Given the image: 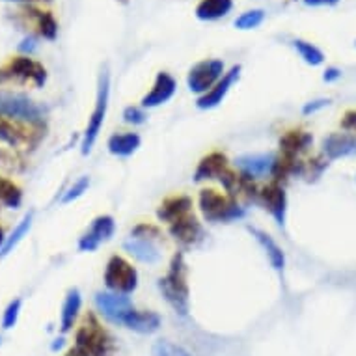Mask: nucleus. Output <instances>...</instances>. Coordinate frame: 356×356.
<instances>
[{"mask_svg":"<svg viewBox=\"0 0 356 356\" xmlns=\"http://www.w3.org/2000/svg\"><path fill=\"white\" fill-rule=\"evenodd\" d=\"M159 291L170 308L179 317L191 314V284H188V263L185 252H175L170 259L166 273L157 282Z\"/></svg>","mask_w":356,"mask_h":356,"instance_id":"1","label":"nucleus"},{"mask_svg":"<svg viewBox=\"0 0 356 356\" xmlns=\"http://www.w3.org/2000/svg\"><path fill=\"white\" fill-rule=\"evenodd\" d=\"M164 232L155 222L142 220L135 224L123 241L127 256L144 265H157L163 259Z\"/></svg>","mask_w":356,"mask_h":356,"instance_id":"2","label":"nucleus"},{"mask_svg":"<svg viewBox=\"0 0 356 356\" xmlns=\"http://www.w3.org/2000/svg\"><path fill=\"white\" fill-rule=\"evenodd\" d=\"M73 347L86 356H112L116 353V339L97 312H88L76 325Z\"/></svg>","mask_w":356,"mask_h":356,"instance_id":"3","label":"nucleus"},{"mask_svg":"<svg viewBox=\"0 0 356 356\" xmlns=\"http://www.w3.org/2000/svg\"><path fill=\"white\" fill-rule=\"evenodd\" d=\"M196 204L202 218L209 224H228L241 220L246 215V209L239 200L215 187L200 188Z\"/></svg>","mask_w":356,"mask_h":356,"instance_id":"4","label":"nucleus"},{"mask_svg":"<svg viewBox=\"0 0 356 356\" xmlns=\"http://www.w3.org/2000/svg\"><path fill=\"white\" fill-rule=\"evenodd\" d=\"M108 101H111V73H108V67H103L99 73V81H97V97H95L94 112L88 118V125L81 138L82 155H90L95 142L99 138L103 125H105L106 112H108Z\"/></svg>","mask_w":356,"mask_h":356,"instance_id":"5","label":"nucleus"},{"mask_svg":"<svg viewBox=\"0 0 356 356\" xmlns=\"http://www.w3.org/2000/svg\"><path fill=\"white\" fill-rule=\"evenodd\" d=\"M0 116L45 129V114L38 103L26 94L0 90Z\"/></svg>","mask_w":356,"mask_h":356,"instance_id":"6","label":"nucleus"},{"mask_svg":"<svg viewBox=\"0 0 356 356\" xmlns=\"http://www.w3.org/2000/svg\"><path fill=\"white\" fill-rule=\"evenodd\" d=\"M103 282H105L106 291L131 297L138 289L140 276H138V270L131 259H127L122 254H112L105 265Z\"/></svg>","mask_w":356,"mask_h":356,"instance_id":"7","label":"nucleus"},{"mask_svg":"<svg viewBox=\"0 0 356 356\" xmlns=\"http://www.w3.org/2000/svg\"><path fill=\"white\" fill-rule=\"evenodd\" d=\"M6 82L43 88L47 82V70L30 56H24V54L13 56L6 65L0 67V84H6Z\"/></svg>","mask_w":356,"mask_h":356,"instance_id":"8","label":"nucleus"},{"mask_svg":"<svg viewBox=\"0 0 356 356\" xmlns=\"http://www.w3.org/2000/svg\"><path fill=\"white\" fill-rule=\"evenodd\" d=\"M226 73V65L218 58H207L202 60L198 64H194L187 73V88L196 94L204 95L209 92L211 88L215 86L216 82L220 81Z\"/></svg>","mask_w":356,"mask_h":356,"instance_id":"9","label":"nucleus"},{"mask_svg":"<svg viewBox=\"0 0 356 356\" xmlns=\"http://www.w3.org/2000/svg\"><path fill=\"white\" fill-rule=\"evenodd\" d=\"M45 129L32 127L29 123L17 122V120H8L0 116V144H6L12 149L19 147L35 146Z\"/></svg>","mask_w":356,"mask_h":356,"instance_id":"10","label":"nucleus"},{"mask_svg":"<svg viewBox=\"0 0 356 356\" xmlns=\"http://www.w3.org/2000/svg\"><path fill=\"white\" fill-rule=\"evenodd\" d=\"M166 232L183 252L193 250V248L202 245L205 239L204 224L200 222L196 213H188L179 220L172 222L170 226H166Z\"/></svg>","mask_w":356,"mask_h":356,"instance_id":"11","label":"nucleus"},{"mask_svg":"<svg viewBox=\"0 0 356 356\" xmlns=\"http://www.w3.org/2000/svg\"><path fill=\"white\" fill-rule=\"evenodd\" d=\"M94 302L95 312L99 314V317L112 325H123L129 312L135 308V302L129 295H120V293L106 291V289L95 293Z\"/></svg>","mask_w":356,"mask_h":356,"instance_id":"12","label":"nucleus"},{"mask_svg":"<svg viewBox=\"0 0 356 356\" xmlns=\"http://www.w3.org/2000/svg\"><path fill=\"white\" fill-rule=\"evenodd\" d=\"M257 204L261 205L263 209L267 211L275 222L284 228L287 218V193L284 188V183L278 181H267L265 185L259 187V194H257Z\"/></svg>","mask_w":356,"mask_h":356,"instance_id":"13","label":"nucleus"},{"mask_svg":"<svg viewBox=\"0 0 356 356\" xmlns=\"http://www.w3.org/2000/svg\"><path fill=\"white\" fill-rule=\"evenodd\" d=\"M232 161L224 152L220 149H213L207 155L200 159L198 166L194 170V181L204 183V181H224V177L232 172Z\"/></svg>","mask_w":356,"mask_h":356,"instance_id":"14","label":"nucleus"},{"mask_svg":"<svg viewBox=\"0 0 356 356\" xmlns=\"http://www.w3.org/2000/svg\"><path fill=\"white\" fill-rule=\"evenodd\" d=\"M116 234V220L112 215L95 216L90 228L82 234L79 239V250L81 252H95L103 243L111 241Z\"/></svg>","mask_w":356,"mask_h":356,"instance_id":"15","label":"nucleus"},{"mask_svg":"<svg viewBox=\"0 0 356 356\" xmlns=\"http://www.w3.org/2000/svg\"><path fill=\"white\" fill-rule=\"evenodd\" d=\"M314 146V135L302 127L286 129L278 138V153L289 159H306Z\"/></svg>","mask_w":356,"mask_h":356,"instance_id":"16","label":"nucleus"},{"mask_svg":"<svg viewBox=\"0 0 356 356\" xmlns=\"http://www.w3.org/2000/svg\"><path fill=\"white\" fill-rule=\"evenodd\" d=\"M276 163V153H245L234 161V168L252 179L270 177Z\"/></svg>","mask_w":356,"mask_h":356,"instance_id":"17","label":"nucleus"},{"mask_svg":"<svg viewBox=\"0 0 356 356\" xmlns=\"http://www.w3.org/2000/svg\"><path fill=\"white\" fill-rule=\"evenodd\" d=\"M241 67L239 64L232 65L224 76H222L220 81L216 82L215 86L211 88L209 92H205L204 95H200L198 99H196V106H198L200 111H211V108H216L218 105H222V101L226 99V95L229 94V90L234 88V84L241 79Z\"/></svg>","mask_w":356,"mask_h":356,"instance_id":"18","label":"nucleus"},{"mask_svg":"<svg viewBox=\"0 0 356 356\" xmlns=\"http://www.w3.org/2000/svg\"><path fill=\"white\" fill-rule=\"evenodd\" d=\"M177 92V81L174 75H170L168 71H159L153 81V86L149 88L144 97L140 99L142 108H159V106L166 105Z\"/></svg>","mask_w":356,"mask_h":356,"instance_id":"19","label":"nucleus"},{"mask_svg":"<svg viewBox=\"0 0 356 356\" xmlns=\"http://www.w3.org/2000/svg\"><path fill=\"white\" fill-rule=\"evenodd\" d=\"M188 213H194V198L183 193L170 194L157 205V220L164 226H170Z\"/></svg>","mask_w":356,"mask_h":356,"instance_id":"20","label":"nucleus"},{"mask_svg":"<svg viewBox=\"0 0 356 356\" xmlns=\"http://www.w3.org/2000/svg\"><path fill=\"white\" fill-rule=\"evenodd\" d=\"M321 153L328 161H338V159L356 155V135L345 133V131L330 133L323 138Z\"/></svg>","mask_w":356,"mask_h":356,"instance_id":"21","label":"nucleus"},{"mask_svg":"<svg viewBox=\"0 0 356 356\" xmlns=\"http://www.w3.org/2000/svg\"><path fill=\"white\" fill-rule=\"evenodd\" d=\"M122 327H125L131 332L142 334V336H152V334L159 332L161 327H163V317L153 309L133 308L129 312V316L125 317Z\"/></svg>","mask_w":356,"mask_h":356,"instance_id":"22","label":"nucleus"},{"mask_svg":"<svg viewBox=\"0 0 356 356\" xmlns=\"http://www.w3.org/2000/svg\"><path fill=\"white\" fill-rule=\"evenodd\" d=\"M248 232H250L252 237L257 241V245L263 248L265 256L269 259L270 267H273L276 273H284V269H286V252H284V248L276 243L275 237H270V234H267L265 229L252 228V226H248Z\"/></svg>","mask_w":356,"mask_h":356,"instance_id":"23","label":"nucleus"},{"mask_svg":"<svg viewBox=\"0 0 356 356\" xmlns=\"http://www.w3.org/2000/svg\"><path fill=\"white\" fill-rule=\"evenodd\" d=\"M142 146V138L135 131H123V133H114L106 140V149L111 155L120 159L133 157Z\"/></svg>","mask_w":356,"mask_h":356,"instance_id":"24","label":"nucleus"},{"mask_svg":"<svg viewBox=\"0 0 356 356\" xmlns=\"http://www.w3.org/2000/svg\"><path fill=\"white\" fill-rule=\"evenodd\" d=\"M82 312V293L73 287L67 291L62 304V312H60V332L67 334L76 327V321L81 317Z\"/></svg>","mask_w":356,"mask_h":356,"instance_id":"25","label":"nucleus"},{"mask_svg":"<svg viewBox=\"0 0 356 356\" xmlns=\"http://www.w3.org/2000/svg\"><path fill=\"white\" fill-rule=\"evenodd\" d=\"M234 10V0H200L194 10L196 17L205 23L220 21Z\"/></svg>","mask_w":356,"mask_h":356,"instance_id":"26","label":"nucleus"},{"mask_svg":"<svg viewBox=\"0 0 356 356\" xmlns=\"http://www.w3.org/2000/svg\"><path fill=\"white\" fill-rule=\"evenodd\" d=\"M26 15L34 19L35 29H38V34L41 38H45L49 41L56 40V35H58V23H56L53 13L40 10V8L35 6H29L26 8Z\"/></svg>","mask_w":356,"mask_h":356,"instance_id":"27","label":"nucleus"},{"mask_svg":"<svg viewBox=\"0 0 356 356\" xmlns=\"http://www.w3.org/2000/svg\"><path fill=\"white\" fill-rule=\"evenodd\" d=\"M32 222H34V211H29V213L21 218V222H19L17 226L13 228L12 234L6 237V243H4L2 250H0V256L2 257L10 256V254L17 248L19 243L29 235L30 228H32Z\"/></svg>","mask_w":356,"mask_h":356,"instance_id":"28","label":"nucleus"},{"mask_svg":"<svg viewBox=\"0 0 356 356\" xmlns=\"http://www.w3.org/2000/svg\"><path fill=\"white\" fill-rule=\"evenodd\" d=\"M23 204V188L10 177L0 175V205L8 209H19Z\"/></svg>","mask_w":356,"mask_h":356,"instance_id":"29","label":"nucleus"},{"mask_svg":"<svg viewBox=\"0 0 356 356\" xmlns=\"http://www.w3.org/2000/svg\"><path fill=\"white\" fill-rule=\"evenodd\" d=\"M293 47H295V51L298 53V56H300L306 64L312 65V67H317V65L325 64V53H323L317 45H314L312 41L297 38V40H293Z\"/></svg>","mask_w":356,"mask_h":356,"instance_id":"30","label":"nucleus"},{"mask_svg":"<svg viewBox=\"0 0 356 356\" xmlns=\"http://www.w3.org/2000/svg\"><path fill=\"white\" fill-rule=\"evenodd\" d=\"M152 356H194L183 345L175 343L172 339H157L152 347Z\"/></svg>","mask_w":356,"mask_h":356,"instance_id":"31","label":"nucleus"},{"mask_svg":"<svg viewBox=\"0 0 356 356\" xmlns=\"http://www.w3.org/2000/svg\"><path fill=\"white\" fill-rule=\"evenodd\" d=\"M328 168V159L325 155H312V157L304 159V166H302V177L306 179H317L321 177L323 172Z\"/></svg>","mask_w":356,"mask_h":356,"instance_id":"32","label":"nucleus"},{"mask_svg":"<svg viewBox=\"0 0 356 356\" xmlns=\"http://www.w3.org/2000/svg\"><path fill=\"white\" fill-rule=\"evenodd\" d=\"M263 21H265V10L254 8V10L241 13L239 17L234 21V26L237 30H254L257 26H261Z\"/></svg>","mask_w":356,"mask_h":356,"instance_id":"33","label":"nucleus"},{"mask_svg":"<svg viewBox=\"0 0 356 356\" xmlns=\"http://www.w3.org/2000/svg\"><path fill=\"white\" fill-rule=\"evenodd\" d=\"M21 309H23V300L21 298H13L12 302L8 304L4 314H2V328L4 330H12L19 321V316H21Z\"/></svg>","mask_w":356,"mask_h":356,"instance_id":"34","label":"nucleus"},{"mask_svg":"<svg viewBox=\"0 0 356 356\" xmlns=\"http://www.w3.org/2000/svg\"><path fill=\"white\" fill-rule=\"evenodd\" d=\"M88 188H90V177H88V175H82V177H79V179L65 191V194L62 196V204H73L75 200H79L81 196H84V194L88 193Z\"/></svg>","mask_w":356,"mask_h":356,"instance_id":"35","label":"nucleus"},{"mask_svg":"<svg viewBox=\"0 0 356 356\" xmlns=\"http://www.w3.org/2000/svg\"><path fill=\"white\" fill-rule=\"evenodd\" d=\"M122 118L127 125L136 127V125H144V123L147 122V112L146 108H142L140 105H129L123 108Z\"/></svg>","mask_w":356,"mask_h":356,"instance_id":"36","label":"nucleus"},{"mask_svg":"<svg viewBox=\"0 0 356 356\" xmlns=\"http://www.w3.org/2000/svg\"><path fill=\"white\" fill-rule=\"evenodd\" d=\"M332 101L328 97H319V99H312L308 103H304L302 106V116H314L317 112H321L323 108H327Z\"/></svg>","mask_w":356,"mask_h":356,"instance_id":"37","label":"nucleus"},{"mask_svg":"<svg viewBox=\"0 0 356 356\" xmlns=\"http://www.w3.org/2000/svg\"><path fill=\"white\" fill-rule=\"evenodd\" d=\"M339 129L345 131V133H353V135H356V108H347V111L341 114Z\"/></svg>","mask_w":356,"mask_h":356,"instance_id":"38","label":"nucleus"},{"mask_svg":"<svg viewBox=\"0 0 356 356\" xmlns=\"http://www.w3.org/2000/svg\"><path fill=\"white\" fill-rule=\"evenodd\" d=\"M341 79V70L336 67V65H328L327 70L323 71V81L327 82V84H334V82H338Z\"/></svg>","mask_w":356,"mask_h":356,"instance_id":"39","label":"nucleus"},{"mask_svg":"<svg viewBox=\"0 0 356 356\" xmlns=\"http://www.w3.org/2000/svg\"><path fill=\"white\" fill-rule=\"evenodd\" d=\"M35 49H38V40H35L34 35L24 38L23 43L19 45V51H21V53H24V56H30V54L34 53Z\"/></svg>","mask_w":356,"mask_h":356,"instance_id":"40","label":"nucleus"},{"mask_svg":"<svg viewBox=\"0 0 356 356\" xmlns=\"http://www.w3.org/2000/svg\"><path fill=\"white\" fill-rule=\"evenodd\" d=\"M306 6L321 8V6H338L339 0H302Z\"/></svg>","mask_w":356,"mask_h":356,"instance_id":"41","label":"nucleus"},{"mask_svg":"<svg viewBox=\"0 0 356 356\" xmlns=\"http://www.w3.org/2000/svg\"><path fill=\"white\" fill-rule=\"evenodd\" d=\"M8 2H23V4H29V6H34V4H41V2H53V0H8Z\"/></svg>","mask_w":356,"mask_h":356,"instance_id":"42","label":"nucleus"},{"mask_svg":"<svg viewBox=\"0 0 356 356\" xmlns=\"http://www.w3.org/2000/svg\"><path fill=\"white\" fill-rule=\"evenodd\" d=\"M64 336H60L58 339H54V343H53V347H51V349L53 350H58V349H62V347H64Z\"/></svg>","mask_w":356,"mask_h":356,"instance_id":"43","label":"nucleus"},{"mask_svg":"<svg viewBox=\"0 0 356 356\" xmlns=\"http://www.w3.org/2000/svg\"><path fill=\"white\" fill-rule=\"evenodd\" d=\"M65 356H86V355H84V353H81V350L73 347V349H70V350H67V353H65Z\"/></svg>","mask_w":356,"mask_h":356,"instance_id":"44","label":"nucleus"},{"mask_svg":"<svg viewBox=\"0 0 356 356\" xmlns=\"http://www.w3.org/2000/svg\"><path fill=\"white\" fill-rule=\"evenodd\" d=\"M4 243H6V235H4V228L0 226V250H2Z\"/></svg>","mask_w":356,"mask_h":356,"instance_id":"45","label":"nucleus"},{"mask_svg":"<svg viewBox=\"0 0 356 356\" xmlns=\"http://www.w3.org/2000/svg\"><path fill=\"white\" fill-rule=\"evenodd\" d=\"M0 345H2V336H0Z\"/></svg>","mask_w":356,"mask_h":356,"instance_id":"46","label":"nucleus"},{"mask_svg":"<svg viewBox=\"0 0 356 356\" xmlns=\"http://www.w3.org/2000/svg\"><path fill=\"white\" fill-rule=\"evenodd\" d=\"M355 45H356V41H355Z\"/></svg>","mask_w":356,"mask_h":356,"instance_id":"47","label":"nucleus"}]
</instances>
